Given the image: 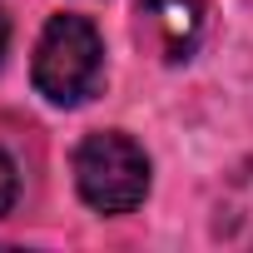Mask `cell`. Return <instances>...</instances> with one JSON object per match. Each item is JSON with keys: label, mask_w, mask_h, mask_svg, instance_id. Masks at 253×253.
I'll return each mask as SVG.
<instances>
[{"label": "cell", "mask_w": 253, "mask_h": 253, "mask_svg": "<svg viewBox=\"0 0 253 253\" xmlns=\"http://www.w3.org/2000/svg\"><path fill=\"white\" fill-rule=\"evenodd\" d=\"M30 80L50 104H84L99 80H104V45L99 30L84 15H50V25L40 30L35 60H30Z\"/></svg>", "instance_id": "6da1fadb"}, {"label": "cell", "mask_w": 253, "mask_h": 253, "mask_svg": "<svg viewBox=\"0 0 253 253\" xmlns=\"http://www.w3.org/2000/svg\"><path fill=\"white\" fill-rule=\"evenodd\" d=\"M75 189L99 213H129L149 194V159L129 134L99 129L75 149Z\"/></svg>", "instance_id": "7a4b0ae2"}, {"label": "cell", "mask_w": 253, "mask_h": 253, "mask_svg": "<svg viewBox=\"0 0 253 253\" xmlns=\"http://www.w3.org/2000/svg\"><path fill=\"white\" fill-rule=\"evenodd\" d=\"M134 35L164 65H179L204 40V0H134Z\"/></svg>", "instance_id": "3957f363"}, {"label": "cell", "mask_w": 253, "mask_h": 253, "mask_svg": "<svg viewBox=\"0 0 253 253\" xmlns=\"http://www.w3.org/2000/svg\"><path fill=\"white\" fill-rule=\"evenodd\" d=\"M213 238L228 243V248H253V159H243L228 174V184L218 189Z\"/></svg>", "instance_id": "277c9868"}, {"label": "cell", "mask_w": 253, "mask_h": 253, "mask_svg": "<svg viewBox=\"0 0 253 253\" xmlns=\"http://www.w3.org/2000/svg\"><path fill=\"white\" fill-rule=\"evenodd\" d=\"M15 189H20V179H15V164L0 154V218L10 213V204H15Z\"/></svg>", "instance_id": "5b68a950"}, {"label": "cell", "mask_w": 253, "mask_h": 253, "mask_svg": "<svg viewBox=\"0 0 253 253\" xmlns=\"http://www.w3.org/2000/svg\"><path fill=\"white\" fill-rule=\"evenodd\" d=\"M5 50H10V15L0 10V65H5Z\"/></svg>", "instance_id": "8992f818"}]
</instances>
